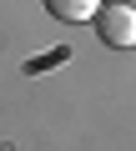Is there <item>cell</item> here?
Returning a JSON list of instances; mask_svg holds the SVG:
<instances>
[{"label": "cell", "mask_w": 136, "mask_h": 151, "mask_svg": "<svg viewBox=\"0 0 136 151\" xmlns=\"http://www.w3.org/2000/svg\"><path fill=\"white\" fill-rule=\"evenodd\" d=\"M96 35L116 50H131L136 45V10L121 5V0H106V5L96 10Z\"/></svg>", "instance_id": "6da1fadb"}, {"label": "cell", "mask_w": 136, "mask_h": 151, "mask_svg": "<svg viewBox=\"0 0 136 151\" xmlns=\"http://www.w3.org/2000/svg\"><path fill=\"white\" fill-rule=\"evenodd\" d=\"M45 10H50L55 20L81 25V20H96V0H45Z\"/></svg>", "instance_id": "7a4b0ae2"}]
</instances>
